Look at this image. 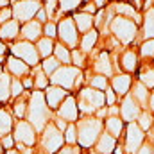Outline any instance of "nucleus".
<instances>
[{
    "label": "nucleus",
    "mask_w": 154,
    "mask_h": 154,
    "mask_svg": "<svg viewBox=\"0 0 154 154\" xmlns=\"http://www.w3.org/2000/svg\"><path fill=\"white\" fill-rule=\"evenodd\" d=\"M102 122L99 118H84L77 125V140L82 147H91L100 136Z\"/></svg>",
    "instance_id": "nucleus-1"
},
{
    "label": "nucleus",
    "mask_w": 154,
    "mask_h": 154,
    "mask_svg": "<svg viewBox=\"0 0 154 154\" xmlns=\"http://www.w3.org/2000/svg\"><path fill=\"white\" fill-rule=\"evenodd\" d=\"M47 116H48V111L45 106V99H43L41 91H34L31 97V102H29V122L34 124V127L38 131H41Z\"/></svg>",
    "instance_id": "nucleus-2"
},
{
    "label": "nucleus",
    "mask_w": 154,
    "mask_h": 154,
    "mask_svg": "<svg viewBox=\"0 0 154 154\" xmlns=\"http://www.w3.org/2000/svg\"><path fill=\"white\" fill-rule=\"evenodd\" d=\"M106 97L102 91L95 90V88H86L81 91V102H79V109L82 113H93L100 108H104Z\"/></svg>",
    "instance_id": "nucleus-3"
},
{
    "label": "nucleus",
    "mask_w": 154,
    "mask_h": 154,
    "mask_svg": "<svg viewBox=\"0 0 154 154\" xmlns=\"http://www.w3.org/2000/svg\"><path fill=\"white\" fill-rule=\"evenodd\" d=\"M111 32L122 43H131L136 38V23L131 18H124V16H116L111 22Z\"/></svg>",
    "instance_id": "nucleus-4"
},
{
    "label": "nucleus",
    "mask_w": 154,
    "mask_h": 154,
    "mask_svg": "<svg viewBox=\"0 0 154 154\" xmlns=\"http://www.w3.org/2000/svg\"><path fill=\"white\" fill-rule=\"evenodd\" d=\"M143 131L140 129L138 124H129L127 125V134H125V154H136L142 149V143H143Z\"/></svg>",
    "instance_id": "nucleus-5"
},
{
    "label": "nucleus",
    "mask_w": 154,
    "mask_h": 154,
    "mask_svg": "<svg viewBox=\"0 0 154 154\" xmlns=\"http://www.w3.org/2000/svg\"><path fill=\"white\" fill-rule=\"evenodd\" d=\"M38 11H39L38 0H22V2L14 4V7H13V14H14L16 22H29L34 14H38Z\"/></svg>",
    "instance_id": "nucleus-6"
},
{
    "label": "nucleus",
    "mask_w": 154,
    "mask_h": 154,
    "mask_svg": "<svg viewBox=\"0 0 154 154\" xmlns=\"http://www.w3.org/2000/svg\"><path fill=\"white\" fill-rule=\"evenodd\" d=\"M18 57H22V61L23 63H27L29 66H36L39 61V54H38V48L36 47H32L29 41H20V43H16V45H13V48H11Z\"/></svg>",
    "instance_id": "nucleus-7"
},
{
    "label": "nucleus",
    "mask_w": 154,
    "mask_h": 154,
    "mask_svg": "<svg viewBox=\"0 0 154 154\" xmlns=\"http://www.w3.org/2000/svg\"><path fill=\"white\" fill-rule=\"evenodd\" d=\"M75 79H81V74L74 66H61V68H57L52 74V82L59 84L63 88H72L74 82H75Z\"/></svg>",
    "instance_id": "nucleus-8"
},
{
    "label": "nucleus",
    "mask_w": 154,
    "mask_h": 154,
    "mask_svg": "<svg viewBox=\"0 0 154 154\" xmlns=\"http://www.w3.org/2000/svg\"><path fill=\"white\" fill-rule=\"evenodd\" d=\"M65 142V136H61L59 129H56L54 125H48L43 133V138H41V145L47 152H56L57 149L61 151V145Z\"/></svg>",
    "instance_id": "nucleus-9"
},
{
    "label": "nucleus",
    "mask_w": 154,
    "mask_h": 154,
    "mask_svg": "<svg viewBox=\"0 0 154 154\" xmlns=\"http://www.w3.org/2000/svg\"><path fill=\"white\" fill-rule=\"evenodd\" d=\"M140 104L133 99V95H125L124 97V102L120 106V115L122 118L127 122V124H133L138 116H140Z\"/></svg>",
    "instance_id": "nucleus-10"
},
{
    "label": "nucleus",
    "mask_w": 154,
    "mask_h": 154,
    "mask_svg": "<svg viewBox=\"0 0 154 154\" xmlns=\"http://www.w3.org/2000/svg\"><path fill=\"white\" fill-rule=\"evenodd\" d=\"M14 140L20 142V143H27V145H32L36 142V136H34V129L31 125V122H18L16 124V129H14Z\"/></svg>",
    "instance_id": "nucleus-11"
},
{
    "label": "nucleus",
    "mask_w": 154,
    "mask_h": 154,
    "mask_svg": "<svg viewBox=\"0 0 154 154\" xmlns=\"http://www.w3.org/2000/svg\"><path fill=\"white\" fill-rule=\"evenodd\" d=\"M59 36H61V39H63L66 45L75 47V43H77V29H75V25H74V20L65 18V20L59 23Z\"/></svg>",
    "instance_id": "nucleus-12"
},
{
    "label": "nucleus",
    "mask_w": 154,
    "mask_h": 154,
    "mask_svg": "<svg viewBox=\"0 0 154 154\" xmlns=\"http://www.w3.org/2000/svg\"><path fill=\"white\" fill-rule=\"evenodd\" d=\"M57 109H59V116H61V118L70 120V122L77 120V104L72 97H70V99H65V102H63Z\"/></svg>",
    "instance_id": "nucleus-13"
},
{
    "label": "nucleus",
    "mask_w": 154,
    "mask_h": 154,
    "mask_svg": "<svg viewBox=\"0 0 154 154\" xmlns=\"http://www.w3.org/2000/svg\"><path fill=\"white\" fill-rule=\"evenodd\" d=\"M65 99H66V91H65L63 88L52 86V88L47 90V102H48L50 108H59V104H61Z\"/></svg>",
    "instance_id": "nucleus-14"
},
{
    "label": "nucleus",
    "mask_w": 154,
    "mask_h": 154,
    "mask_svg": "<svg viewBox=\"0 0 154 154\" xmlns=\"http://www.w3.org/2000/svg\"><path fill=\"white\" fill-rule=\"evenodd\" d=\"M113 149H115V138L111 134H108V133L100 134V138H99V142L95 145L97 154H111Z\"/></svg>",
    "instance_id": "nucleus-15"
},
{
    "label": "nucleus",
    "mask_w": 154,
    "mask_h": 154,
    "mask_svg": "<svg viewBox=\"0 0 154 154\" xmlns=\"http://www.w3.org/2000/svg\"><path fill=\"white\" fill-rule=\"evenodd\" d=\"M7 68L14 77H22L29 72V65L23 63L22 59H16V57H9L7 59Z\"/></svg>",
    "instance_id": "nucleus-16"
},
{
    "label": "nucleus",
    "mask_w": 154,
    "mask_h": 154,
    "mask_svg": "<svg viewBox=\"0 0 154 154\" xmlns=\"http://www.w3.org/2000/svg\"><path fill=\"white\" fill-rule=\"evenodd\" d=\"M129 86H131V75L122 74V75L113 77V90H115L118 95H125L129 91Z\"/></svg>",
    "instance_id": "nucleus-17"
},
{
    "label": "nucleus",
    "mask_w": 154,
    "mask_h": 154,
    "mask_svg": "<svg viewBox=\"0 0 154 154\" xmlns=\"http://www.w3.org/2000/svg\"><path fill=\"white\" fill-rule=\"evenodd\" d=\"M18 31H20V25L16 20H9L7 23H4L0 27V38L2 39H13L18 36Z\"/></svg>",
    "instance_id": "nucleus-18"
},
{
    "label": "nucleus",
    "mask_w": 154,
    "mask_h": 154,
    "mask_svg": "<svg viewBox=\"0 0 154 154\" xmlns=\"http://www.w3.org/2000/svg\"><path fill=\"white\" fill-rule=\"evenodd\" d=\"M133 99L140 106H147L149 104V88H145L142 82H136L133 88Z\"/></svg>",
    "instance_id": "nucleus-19"
},
{
    "label": "nucleus",
    "mask_w": 154,
    "mask_h": 154,
    "mask_svg": "<svg viewBox=\"0 0 154 154\" xmlns=\"http://www.w3.org/2000/svg\"><path fill=\"white\" fill-rule=\"evenodd\" d=\"M143 36H145V39H154V7L145 11V16H143Z\"/></svg>",
    "instance_id": "nucleus-20"
},
{
    "label": "nucleus",
    "mask_w": 154,
    "mask_h": 154,
    "mask_svg": "<svg viewBox=\"0 0 154 154\" xmlns=\"http://www.w3.org/2000/svg\"><path fill=\"white\" fill-rule=\"evenodd\" d=\"M23 36L27 39H39V34H41V23L39 22H27L23 25Z\"/></svg>",
    "instance_id": "nucleus-21"
},
{
    "label": "nucleus",
    "mask_w": 154,
    "mask_h": 154,
    "mask_svg": "<svg viewBox=\"0 0 154 154\" xmlns=\"http://www.w3.org/2000/svg\"><path fill=\"white\" fill-rule=\"evenodd\" d=\"M106 129H108V134H111L113 138H116V136H120V133L124 129V124H122V120L118 116H109L106 120Z\"/></svg>",
    "instance_id": "nucleus-22"
},
{
    "label": "nucleus",
    "mask_w": 154,
    "mask_h": 154,
    "mask_svg": "<svg viewBox=\"0 0 154 154\" xmlns=\"http://www.w3.org/2000/svg\"><path fill=\"white\" fill-rule=\"evenodd\" d=\"M122 66H124V70H127V72H134V70H136V66H138V57H136V54H134L133 50L124 52V56H122Z\"/></svg>",
    "instance_id": "nucleus-23"
},
{
    "label": "nucleus",
    "mask_w": 154,
    "mask_h": 154,
    "mask_svg": "<svg viewBox=\"0 0 154 154\" xmlns=\"http://www.w3.org/2000/svg\"><path fill=\"white\" fill-rule=\"evenodd\" d=\"M75 23H77V29H79L81 32H84V31H90V29H91L93 18H91V14H88V13H79L75 16Z\"/></svg>",
    "instance_id": "nucleus-24"
},
{
    "label": "nucleus",
    "mask_w": 154,
    "mask_h": 154,
    "mask_svg": "<svg viewBox=\"0 0 154 154\" xmlns=\"http://www.w3.org/2000/svg\"><path fill=\"white\" fill-rule=\"evenodd\" d=\"M36 48H38V54L41 57H48L52 54V50H54V43H52L50 38H39Z\"/></svg>",
    "instance_id": "nucleus-25"
},
{
    "label": "nucleus",
    "mask_w": 154,
    "mask_h": 154,
    "mask_svg": "<svg viewBox=\"0 0 154 154\" xmlns=\"http://www.w3.org/2000/svg\"><path fill=\"white\" fill-rule=\"evenodd\" d=\"M97 70L102 72V74H106V75H111V74H113V68H111V65H109V56H108L106 52H102V54L99 56Z\"/></svg>",
    "instance_id": "nucleus-26"
},
{
    "label": "nucleus",
    "mask_w": 154,
    "mask_h": 154,
    "mask_svg": "<svg viewBox=\"0 0 154 154\" xmlns=\"http://www.w3.org/2000/svg\"><path fill=\"white\" fill-rule=\"evenodd\" d=\"M13 127V120H11V115L4 109H0V134L2 136H7V133L11 131Z\"/></svg>",
    "instance_id": "nucleus-27"
},
{
    "label": "nucleus",
    "mask_w": 154,
    "mask_h": 154,
    "mask_svg": "<svg viewBox=\"0 0 154 154\" xmlns=\"http://www.w3.org/2000/svg\"><path fill=\"white\" fill-rule=\"evenodd\" d=\"M9 95H11V81H9V75L2 74L0 75V100H5Z\"/></svg>",
    "instance_id": "nucleus-28"
},
{
    "label": "nucleus",
    "mask_w": 154,
    "mask_h": 154,
    "mask_svg": "<svg viewBox=\"0 0 154 154\" xmlns=\"http://www.w3.org/2000/svg\"><path fill=\"white\" fill-rule=\"evenodd\" d=\"M95 41H97V32H93V31L86 32V34L82 36V39H81L82 52H90V50H91V47L95 45Z\"/></svg>",
    "instance_id": "nucleus-29"
},
{
    "label": "nucleus",
    "mask_w": 154,
    "mask_h": 154,
    "mask_svg": "<svg viewBox=\"0 0 154 154\" xmlns=\"http://www.w3.org/2000/svg\"><path fill=\"white\" fill-rule=\"evenodd\" d=\"M115 7H116V11H118L124 18L129 16V18H136V22H138V14H136V11H134L133 5H129V4H116Z\"/></svg>",
    "instance_id": "nucleus-30"
},
{
    "label": "nucleus",
    "mask_w": 154,
    "mask_h": 154,
    "mask_svg": "<svg viewBox=\"0 0 154 154\" xmlns=\"http://www.w3.org/2000/svg\"><path fill=\"white\" fill-rule=\"evenodd\" d=\"M54 54H56V59L59 63H70V52L63 45H56L54 47Z\"/></svg>",
    "instance_id": "nucleus-31"
},
{
    "label": "nucleus",
    "mask_w": 154,
    "mask_h": 154,
    "mask_svg": "<svg viewBox=\"0 0 154 154\" xmlns=\"http://www.w3.org/2000/svg\"><path fill=\"white\" fill-rule=\"evenodd\" d=\"M140 82H142L145 88H154V68L143 70L142 75H140Z\"/></svg>",
    "instance_id": "nucleus-32"
},
{
    "label": "nucleus",
    "mask_w": 154,
    "mask_h": 154,
    "mask_svg": "<svg viewBox=\"0 0 154 154\" xmlns=\"http://www.w3.org/2000/svg\"><path fill=\"white\" fill-rule=\"evenodd\" d=\"M152 124H154V118L147 111H142L140 113V116H138V125H140L142 131H147L149 127H152Z\"/></svg>",
    "instance_id": "nucleus-33"
},
{
    "label": "nucleus",
    "mask_w": 154,
    "mask_h": 154,
    "mask_svg": "<svg viewBox=\"0 0 154 154\" xmlns=\"http://www.w3.org/2000/svg\"><path fill=\"white\" fill-rule=\"evenodd\" d=\"M143 57H154V39H145L140 48Z\"/></svg>",
    "instance_id": "nucleus-34"
},
{
    "label": "nucleus",
    "mask_w": 154,
    "mask_h": 154,
    "mask_svg": "<svg viewBox=\"0 0 154 154\" xmlns=\"http://www.w3.org/2000/svg\"><path fill=\"white\" fill-rule=\"evenodd\" d=\"M57 68H59V61H57L56 57H47V59H45V63H43V70H45V74L56 72Z\"/></svg>",
    "instance_id": "nucleus-35"
},
{
    "label": "nucleus",
    "mask_w": 154,
    "mask_h": 154,
    "mask_svg": "<svg viewBox=\"0 0 154 154\" xmlns=\"http://www.w3.org/2000/svg\"><path fill=\"white\" fill-rule=\"evenodd\" d=\"M65 140L70 143V145H74L77 140V127L74 124H68V127H66V133H65Z\"/></svg>",
    "instance_id": "nucleus-36"
},
{
    "label": "nucleus",
    "mask_w": 154,
    "mask_h": 154,
    "mask_svg": "<svg viewBox=\"0 0 154 154\" xmlns=\"http://www.w3.org/2000/svg\"><path fill=\"white\" fill-rule=\"evenodd\" d=\"M91 86L95 88V90H108V81H106V77H102V75H97V77H93L91 79Z\"/></svg>",
    "instance_id": "nucleus-37"
},
{
    "label": "nucleus",
    "mask_w": 154,
    "mask_h": 154,
    "mask_svg": "<svg viewBox=\"0 0 154 154\" xmlns=\"http://www.w3.org/2000/svg\"><path fill=\"white\" fill-rule=\"evenodd\" d=\"M22 91H23V84L18 79H13L11 81V95L13 97H18V95H22Z\"/></svg>",
    "instance_id": "nucleus-38"
},
{
    "label": "nucleus",
    "mask_w": 154,
    "mask_h": 154,
    "mask_svg": "<svg viewBox=\"0 0 154 154\" xmlns=\"http://www.w3.org/2000/svg\"><path fill=\"white\" fill-rule=\"evenodd\" d=\"M47 82H48V81H47V75H45V72H41V70H39V72H36V79H34V84H36V88H45V86H47Z\"/></svg>",
    "instance_id": "nucleus-39"
},
{
    "label": "nucleus",
    "mask_w": 154,
    "mask_h": 154,
    "mask_svg": "<svg viewBox=\"0 0 154 154\" xmlns=\"http://www.w3.org/2000/svg\"><path fill=\"white\" fill-rule=\"evenodd\" d=\"M11 16H13V11L7 9V7H4V9L0 11V23H7Z\"/></svg>",
    "instance_id": "nucleus-40"
},
{
    "label": "nucleus",
    "mask_w": 154,
    "mask_h": 154,
    "mask_svg": "<svg viewBox=\"0 0 154 154\" xmlns=\"http://www.w3.org/2000/svg\"><path fill=\"white\" fill-rule=\"evenodd\" d=\"M45 34H47V38H54L56 36V23H47L45 25Z\"/></svg>",
    "instance_id": "nucleus-41"
},
{
    "label": "nucleus",
    "mask_w": 154,
    "mask_h": 154,
    "mask_svg": "<svg viewBox=\"0 0 154 154\" xmlns=\"http://www.w3.org/2000/svg\"><path fill=\"white\" fill-rule=\"evenodd\" d=\"M116 100V95L113 93V90H106V102L109 104V106H113Z\"/></svg>",
    "instance_id": "nucleus-42"
},
{
    "label": "nucleus",
    "mask_w": 154,
    "mask_h": 154,
    "mask_svg": "<svg viewBox=\"0 0 154 154\" xmlns=\"http://www.w3.org/2000/svg\"><path fill=\"white\" fill-rule=\"evenodd\" d=\"M72 56H74V63H75L77 66H82V65H84L82 56H81V52H79V50H74V54H72Z\"/></svg>",
    "instance_id": "nucleus-43"
},
{
    "label": "nucleus",
    "mask_w": 154,
    "mask_h": 154,
    "mask_svg": "<svg viewBox=\"0 0 154 154\" xmlns=\"http://www.w3.org/2000/svg\"><path fill=\"white\" fill-rule=\"evenodd\" d=\"M57 154H79V149H77V147H72V145H68V147L61 149Z\"/></svg>",
    "instance_id": "nucleus-44"
},
{
    "label": "nucleus",
    "mask_w": 154,
    "mask_h": 154,
    "mask_svg": "<svg viewBox=\"0 0 154 154\" xmlns=\"http://www.w3.org/2000/svg\"><path fill=\"white\" fill-rule=\"evenodd\" d=\"M23 111H25V104L23 102H18L16 106H14V113H16V116H23Z\"/></svg>",
    "instance_id": "nucleus-45"
},
{
    "label": "nucleus",
    "mask_w": 154,
    "mask_h": 154,
    "mask_svg": "<svg viewBox=\"0 0 154 154\" xmlns=\"http://www.w3.org/2000/svg\"><path fill=\"white\" fill-rule=\"evenodd\" d=\"M2 145H4L7 151H11V149H13V138H11L9 134H7V136H4V140H2Z\"/></svg>",
    "instance_id": "nucleus-46"
},
{
    "label": "nucleus",
    "mask_w": 154,
    "mask_h": 154,
    "mask_svg": "<svg viewBox=\"0 0 154 154\" xmlns=\"http://www.w3.org/2000/svg\"><path fill=\"white\" fill-rule=\"evenodd\" d=\"M136 154H152V145H151V143H145V145H142V149H140Z\"/></svg>",
    "instance_id": "nucleus-47"
},
{
    "label": "nucleus",
    "mask_w": 154,
    "mask_h": 154,
    "mask_svg": "<svg viewBox=\"0 0 154 154\" xmlns=\"http://www.w3.org/2000/svg\"><path fill=\"white\" fill-rule=\"evenodd\" d=\"M36 16H38V22H39V23H41V22H47V13H45V9H39Z\"/></svg>",
    "instance_id": "nucleus-48"
},
{
    "label": "nucleus",
    "mask_w": 154,
    "mask_h": 154,
    "mask_svg": "<svg viewBox=\"0 0 154 154\" xmlns=\"http://www.w3.org/2000/svg\"><path fill=\"white\" fill-rule=\"evenodd\" d=\"M149 106H151V111H154V93L149 97Z\"/></svg>",
    "instance_id": "nucleus-49"
},
{
    "label": "nucleus",
    "mask_w": 154,
    "mask_h": 154,
    "mask_svg": "<svg viewBox=\"0 0 154 154\" xmlns=\"http://www.w3.org/2000/svg\"><path fill=\"white\" fill-rule=\"evenodd\" d=\"M0 7H2V9L7 7V0H0Z\"/></svg>",
    "instance_id": "nucleus-50"
},
{
    "label": "nucleus",
    "mask_w": 154,
    "mask_h": 154,
    "mask_svg": "<svg viewBox=\"0 0 154 154\" xmlns=\"http://www.w3.org/2000/svg\"><path fill=\"white\" fill-rule=\"evenodd\" d=\"M4 52H5V47H4V43H2V41H0V56H2V54H4Z\"/></svg>",
    "instance_id": "nucleus-51"
},
{
    "label": "nucleus",
    "mask_w": 154,
    "mask_h": 154,
    "mask_svg": "<svg viewBox=\"0 0 154 154\" xmlns=\"http://www.w3.org/2000/svg\"><path fill=\"white\" fill-rule=\"evenodd\" d=\"M7 154H18V152H16V151L13 149V151H7Z\"/></svg>",
    "instance_id": "nucleus-52"
},
{
    "label": "nucleus",
    "mask_w": 154,
    "mask_h": 154,
    "mask_svg": "<svg viewBox=\"0 0 154 154\" xmlns=\"http://www.w3.org/2000/svg\"><path fill=\"white\" fill-rule=\"evenodd\" d=\"M0 154H2V145H0Z\"/></svg>",
    "instance_id": "nucleus-53"
},
{
    "label": "nucleus",
    "mask_w": 154,
    "mask_h": 154,
    "mask_svg": "<svg viewBox=\"0 0 154 154\" xmlns=\"http://www.w3.org/2000/svg\"><path fill=\"white\" fill-rule=\"evenodd\" d=\"M152 129H154V124H152Z\"/></svg>",
    "instance_id": "nucleus-54"
},
{
    "label": "nucleus",
    "mask_w": 154,
    "mask_h": 154,
    "mask_svg": "<svg viewBox=\"0 0 154 154\" xmlns=\"http://www.w3.org/2000/svg\"><path fill=\"white\" fill-rule=\"evenodd\" d=\"M39 154H41V152H39ZM43 154H45V152H43Z\"/></svg>",
    "instance_id": "nucleus-55"
},
{
    "label": "nucleus",
    "mask_w": 154,
    "mask_h": 154,
    "mask_svg": "<svg viewBox=\"0 0 154 154\" xmlns=\"http://www.w3.org/2000/svg\"><path fill=\"white\" fill-rule=\"evenodd\" d=\"M136 2H138V0H136Z\"/></svg>",
    "instance_id": "nucleus-56"
}]
</instances>
